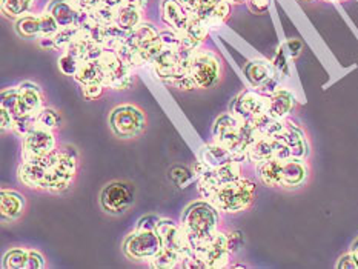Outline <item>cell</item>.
<instances>
[{
  "label": "cell",
  "instance_id": "e575fe53",
  "mask_svg": "<svg viewBox=\"0 0 358 269\" xmlns=\"http://www.w3.org/2000/svg\"><path fill=\"white\" fill-rule=\"evenodd\" d=\"M57 65H59V69H60L62 74L69 75V77H74V75L77 74V71H79L80 61L77 60L76 57H73L71 54L64 52V54H62V56L59 57Z\"/></svg>",
  "mask_w": 358,
  "mask_h": 269
},
{
  "label": "cell",
  "instance_id": "ffe728a7",
  "mask_svg": "<svg viewBox=\"0 0 358 269\" xmlns=\"http://www.w3.org/2000/svg\"><path fill=\"white\" fill-rule=\"evenodd\" d=\"M197 160L208 168H219L222 165L231 163V161H236L234 154L215 140L201 146L197 152Z\"/></svg>",
  "mask_w": 358,
  "mask_h": 269
},
{
  "label": "cell",
  "instance_id": "60d3db41",
  "mask_svg": "<svg viewBox=\"0 0 358 269\" xmlns=\"http://www.w3.org/2000/svg\"><path fill=\"white\" fill-rule=\"evenodd\" d=\"M338 269H358V259L355 254L351 251L345 254V256H341L338 259V263H337Z\"/></svg>",
  "mask_w": 358,
  "mask_h": 269
},
{
  "label": "cell",
  "instance_id": "cb8c5ba5",
  "mask_svg": "<svg viewBox=\"0 0 358 269\" xmlns=\"http://www.w3.org/2000/svg\"><path fill=\"white\" fill-rule=\"evenodd\" d=\"M15 33L23 38H42L43 37V23L42 14H27L15 20Z\"/></svg>",
  "mask_w": 358,
  "mask_h": 269
},
{
  "label": "cell",
  "instance_id": "8d00e7d4",
  "mask_svg": "<svg viewBox=\"0 0 358 269\" xmlns=\"http://www.w3.org/2000/svg\"><path fill=\"white\" fill-rule=\"evenodd\" d=\"M287 56H289V54H287L285 45H280L275 57H274V60H272V65L275 66L277 73L280 74L282 79H283V77L289 75V64H287Z\"/></svg>",
  "mask_w": 358,
  "mask_h": 269
},
{
  "label": "cell",
  "instance_id": "9c48e42d",
  "mask_svg": "<svg viewBox=\"0 0 358 269\" xmlns=\"http://www.w3.org/2000/svg\"><path fill=\"white\" fill-rule=\"evenodd\" d=\"M269 96L257 89H245L231 100L229 112L236 117L254 123L257 119L268 114Z\"/></svg>",
  "mask_w": 358,
  "mask_h": 269
},
{
  "label": "cell",
  "instance_id": "836d02e7",
  "mask_svg": "<svg viewBox=\"0 0 358 269\" xmlns=\"http://www.w3.org/2000/svg\"><path fill=\"white\" fill-rule=\"evenodd\" d=\"M160 41L163 43V48H168V50H185L183 48V38L182 34L177 33L174 29H165V31H160Z\"/></svg>",
  "mask_w": 358,
  "mask_h": 269
},
{
  "label": "cell",
  "instance_id": "2e32d148",
  "mask_svg": "<svg viewBox=\"0 0 358 269\" xmlns=\"http://www.w3.org/2000/svg\"><path fill=\"white\" fill-rule=\"evenodd\" d=\"M191 13L178 2V0H162L160 2V19L171 29L183 33L188 25Z\"/></svg>",
  "mask_w": 358,
  "mask_h": 269
},
{
  "label": "cell",
  "instance_id": "74e56055",
  "mask_svg": "<svg viewBox=\"0 0 358 269\" xmlns=\"http://www.w3.org/2000/svg\"><path fill=\"white\" fill-rule=\"evenodd\" d=\"M105 89V85L100 82H91L87 85H82V94L87 100H97L102 97Z\"/></svg>",
  "mask_w": 358,
  "mask_h": 269
},
{
  "label": "cell",
  "instance_id": "d6986e66",
  "mask_svg": "<svg viewBox=\"0 0 358 269\" xmlns=\"http://www.w3.org/2000/svg\"><path fill=\"white\" fill-rule=\"evenodd\" d=\"M27 210V200L19 191L2 189L0 192V215L3 223L19 220Z\"/></svg>",
  "mask_w": 358,
  "mask_h": 269
},
{
  "label": "cell",
  "instance_id": "b9f144b4",
  "mask_svg": "<svg viewBox=\"0 0 358 269\" xmlns=\"http://www.w3.org/2000/svg\"><path fill=\"white\" fill-rule=\"evenodd\" d=\"M246 3L254 14H264L271 8V0H246Z\"/></svg>",
  "mask_w": 358,
  "mask_h": 269
},
{
  "label": "cell",
  "instance_id": "5b68a950",
  "mask_svg": "<svg viewBox=\"0 0 358 269\" xmlns=\"http://www.w3.org/2000/svg\"><path fill=\"white\" fill-rule=\"evenodd\" d=\"M96 64L100 73V82L105 85V88L124 91L134 85V69L119 56L115 50L105 48L102 57Z\"/></svg>",
  "mask_w": 358,
  "mask_h": 269
},
{
  "label": "cell",
  "instance_id": "f907efd6",
  "mask_svg": "<svg viewBox=\"0 0 358 269\" xmlns=\"http://www.w3.org/2000/svg\"><path fill=\"white\" fill-rule=\"evenodd\" d=\"M351 251L355 254L357 259H358V238H357V240L354 242V245H352V249H351Z\"/></svg>",
  "mask_w": 358,
  "mask_h": 269
},
{
  "label": "cell",
  "instance_id": "4316f807",
  "mask_svg": "<svg viewBox=\"0 0 358 269\" xmlns=\"http://www.w3.org/2000/svg\"><path fill=\"white\" fill-rule=\"evenodd\" d=\"M182 254L176 252V251H169L162 248L155 256L148 261L151 268H157V269H173V268H180L182 263Z\"/></svg>",
  "mask_w": 358,
  "mask_h": 269
},
{
  "label": "cell",
  "instance_id": "4fadbf2b",
  "mask_svg": "<svg viewBox=\"0 0 358 269\" xmlns=\"http://www.w3.org/2000/svg\"><path fill=\"white\" fill-rule=\"evenodd\" d=\"M155 231H157V234L160 235L162 246L165 249L180 252L182 256L189 249L188 238H186L180 223H176L171 219H162Z\"/></svg>",
  "mask_w": 358,
  "mask_h": 269
},
{
  "label": "cell",
  "instance_id": "4dcf8cb0",
  "mask_svg": "<svg viewBox=\"0 0 358 269\" xmlns=\"http://www.w3.org/2000/svg\"><path fill=\"white\" fill-rule=\"evenodd\" d=\"M73 79L79 83L80 87L91 82H100V73L96 61H82L79 71H77V74L73 77Z\"/></svg>",
  "mask_w": 358,
  "mask_h": 269
},
{
  "label": "cell",
  "instance_id": "6da1fadb",
  "mask_svg": "<svg viewBox=\"0 0 358 269\" xmlns=\"http://www.w3.org/2000/svg\"><path fill=\"white\" fill-rule=\"evenodd\" d=\"M220 211L209 200H197L185 208L180 225L188 238L189 248L203 252L220 233Z\"/></svg>",
  "mask_w": 358,
  "mask_h": 269
},
{
  "label": "cell",
  "instance_id": "52a82bcc",
  "mask_svg": "<svg viewBox=\"0 0 358 269\" xmlns=\"http://www.w3.org/2000/svg\"><path fill=\"white\" fill-rule=\"evenodd\" d=\"M110 128L119 138H136L143 133L148 125L146 114L142 108L132 103H123L115 106L110 112Z\"/></svg>",
  "mask_w": 358,
  "mask_h": 269
},
{
  "label": "cell",
  "instance_id": "f6af8a7d",
  "mask_svg": "<svg viewBox=\"0 0 358 269\" xmlns=\"http://www.w3.org/2000/svg\"><path fill=\"white\" fill-rule=\"evenodd\" d=\"M0 128H2V131L14 129V115L3 110V108H0Z\"/></svg>",
  "mask_w": 358,
  "mask_h": 269
},
{
  "label": "cell",
  "instance_id": "83f0119b",
  "mask_svg": "<svg viewBox=\"0 0 358 269\" xmlns=\"http://www.w3.org/2000/svg\"><path fill=\"white\" fill-rule=\"evenodd\" d=\"M3 269H29V249L14 248L8 251L2 259Z\"/></svg>",
  "mask_w": 358,
  "mask_h": 269
},
{
  "label": "cell",
  "instance_id": "5bb4252c",
  "mask_svg": "<svg viewBox=\"0 0 358 269\" xmlns=\"http://www.w3.org/2000/svg\"><path fill=\"white\" fill-rule=\"evenodd\" d=\"M199 257L203 260L206 269H223L231 266L232 252L228 248L227 233L220 231L219 235L214 238V242L208 248L199 254Z\"/></svg>",
  "mask_w": 358,
  "mask_h": 269
},
{
  "label": "cell",
  "instance_id": "d6a6232c",
  "mask_svg": "<svg viewBox=\"0 0 358 269\" xmlns=\"http://www.w3.org/2000/svg\"><path fill=\"white\" fill-rule=\"evenodd\" d=\"M34 128H37L36 114H23V115H19V117L14 119V129L13 131L20 137H25L29 131H33Z\"/></svg>",
  "mask_w": 358,
  "mask_h": 269
},
{
  "label": "cell",
  "instance_id": "e0dca14e",
  "mask_svg": "<svg viewBox=\"0 0 358 269\" xmlns=\"http://www.w3.org/2000/svg\"><path fill=\"white\" fill-rule=\"evenodd\" d=\"M43 106L46 105L42 88L34 82H22L19 85V115L37 114Z\"/></svg>",
  "mask_w": 358,
  "mask_h": 269
},
{
  "label": "cell",
  "instance_id": "f5cc1de1",
  "mask_svg": "<svg viewBox=\"0 0 358 269\" xmlns=\"http://www.w3.org/2000/svg\"><path fill=\"white\" fill-rule=\"evenodd\" d=\"M328 2H343V0H328Z\"/></svg>",
  "mask_w": 358,
  "mask_h": 269
},
{
  "label": "cell",
  "instance_id": "ba28073f",
  "mask_svg": "<svg viewBox=\"0 0 358 269\" xmlns=\"http://www.w3.org/2000/svg\"><path fill=\"white\" fill-rule=\"evenodd\" d=\"M243 74L248 83L251 85V88L260 91L262 94L271 96L274 94L278 88H282L280 87L282 77L277 73V69L272 65V61L266 59L249 60L243 68Z\"/></svg>",
  "mask_w": 358,
  "mask_h": 269
},
{
  "label": "cell",
  "instance_id": "bcb514c9",
  "mask_svg": "<svg viewBox=\"0 0 358 269\" xmlns=\"http://www.w3.org/2000/svg\"><path fill=\"white\" fill-rule=\"evenodd\" d=\"M69 2H73L74 6L79 8L80 11L91 13L100 3V0H69Z\"/></svg>",
  "mask_w": 358,
  "mask_h": 269
},
{
  "label": "cell",
  "instance_id": "44dd1931",
  "mask_svg": "<svg viewBox=\"0 0 358 269\" xmlns=\"http://www.w3.org/2000/svg\"><path fill=\"white\" fill-rule=\"evenodd\" d=\"M197 17L205 23V27L213 31V29H219L220 27H223L227 20L229 19L231 15V3L227 2V0H220L219 3L201 8L197 13Z\"/></svg>",
  "mask_w": 358,
  "mask_h": 269
},
{
  "label": "cell",
  "instance_id": "f35d334b",
  "mask_svg": "<svg viewBox=\"0 0 358 269\" xmlns=\"http://www.w3.org/2000/svg\"><path fill=\"white\" fill-rule=\"evenodd\" d=\"M160 220H162V217H159V215H154V214L145 215V217L138 219L134 229H137V231H155L159 226Z\"/></svg>",
  "mask_w": 358,
  "mask_h": 269
},
{
  "label": "cell",
  "instance_id": "681fc988",
  "mask_svg": "<svg viewBox=\"0 0 358 269\" xmlns=\"http://www.w3.org/2000/svg\"><path fill=\"white\" fill-rule=\"evenodd\" d=\"M197 2H199V10H201V8H206V6L219 3L220 0H197Z\"/></svg>",
  "mask_w": 358,
  "mask_h": 269
},
{
  "label": "cell",
  "instance_id": "8992f818",
  "mask_svg": "<svg viewBox=\"0 0 358 269\" xmlns=\"http://www.w3.org/2000/svg\"><path fill=\"white\" fill-rule=\"evenodd\" d=\"M223 75L222 59L214 51L197 48L194 51L189 80L194 89H209L219 85Z\"/></svg>",
  "mask_w": 358,
  "mask_h": 269
},
{
  "label": "cell",
  "instance_id": "8fae6325",
  "mask_svg": "<svg viewBox=\"0 0 358 269\" xmlns=\"http://www.w3.org/2000/svg\"><path fill=\"white\" fill-rule=\"evenodd\" d=\"M134 203V187L123 180L108 183L100 192V205L106 214L120 215Z\"/></svg>",
  "mask_w": 358,
  "mask_h": 269
},
{
  "label": "cell",
  "instance_id": "9a60e30c",
  "mask_svg": "<svg viewBox=\"0 0 358 269\" xmlns=\"http://www.w3.org/2000/svg\"><path fill=\"white\" fill-rule=\"evenodd\" d=\"M54 19L57 20L60 28H68V27H80L85 19V14L87 11H80L79 8H76L73 2L69 0H51V2L46 5V10Z\"/></svg>",
  "mask_w": 358,
  "mask_h": 269
},
{
  "label": "cell",
  "instance_id": "7bdbcfd3",
  "mask_svg": "<svg viewBox=\"0 0 358 269\" xmlns=\"http://www.w3.org/2000/svg\"><path fill=\"white\" fill-rule=\"evenodd\" d=\"M46 266L45 257L36 249H29V269H43Z\"/></svg>",
  "mask_w": 358,
  "mask_h": 269
},
{
  "label": "cell",
  "instance_id": "3957f363",
  "mask_svg": "<svg viewBox=\"0 0 358 269\" xmlns=\"http://www.w3.org/2000/svg\"><path fill=\"white\" fill-rule=\"evenodd\" d=\"M162 50L163 43L160 41V31L148 22H142L136 29H132L115 48L119 56L132 69L151 65V61Z\"/></svg>",
  "mask_w": 358,
  "mask_h": 269
},
{
  "label": "cell",
  "instance_id": "ab89813d",
  "mask_svg": "<svg viewBox=\"0 0 358 269\" xmlns=\"http://www.w3.org/2000/svg\"><path fill=\"white\" fill-rule=\"evenodd\" d=\"M227 238H228V248L232 252V256L241 248L243 245V234L241 231H231V233H227Z\"/></svg>",
  "mask_w": 358,
  "mask_h": 269
},
{
  "label": "cell",
  "instance_id": "603a6c76",
  "mask_svg": "<svg viewBox=\"0 0 358 269\" xmlns=\"http://www.w3.org/2000/svg\"><path fill=\"white\" fill-rule=\"evenodd\" d=\"M257 173H259L260 180L269 188H282V177H283V160L271 159L268 161L257 165Z\"/></svg>",
  "mask_w": 358,
  "mask_h": 269
},
{
  "label": "cell",
  "instance_id": "1f68e13d",
  "mask_svg": "<svg viewBox=\"0 0 358 269\" xmlns=\"http://www.w3.org/2000/svg\"><path fill=\"white\" fill-rule=\"evenodd\" d=\"M0 108H3L8 112L14 115V119L19 115V87H11L2 89V97H0Z\"/></svg>",
  "mask_w": 358,
  "mask_h": 269
},
{
  "label": "cell",
  "instance_id": "ac0fdd59",
  "mask_svg": "<svg viewBox=\"0 0 358 269\" xmlns=\"http://www.w3.org/2000/svg\"><path fill=\"white\" fill-rule=\"evenodd\" d=\"M309 179V165L306 159L291 157L283 160V177L282 188L295 189L305 184Z\"/></svg>",
  "mask_w": 358,
  "mask_h": 269
},
{
  "label": "cell",
  "instance_id": "7dc6e473",
  "mask_svg": "<svg viewBox=\"0 0 358 269\" xmlns=\"http://www.w3.org/2000/svg\"><path fill=\"white\" fill-rule=\"evenodd\" d=\"M123 3L128 6H132V8H137V10H140V11H143L148 6V3H150V0H123Z\"/></svg>",
  "mask_w": 358,
  "mask_h": 269
},
{
  "label": "cell",
  "instance_id": "d590c367",
  "mask_svg": "<svg viewBox=\"0 0 358 269\" xmlns=\"http://www.w3.org/2000/svg\"><path fill=\"white\" fill-rule=\"evenodd\" d=\"M171 179L176 182L177 187L180 188H186L192 180H197V174L194 173V169H186V168H173V171H171Z\"/></svg>",
  "mask_w": 358,
  "mask_h": 269
},
{
  "label": "cell",
  "instance_id": "7c38bea8",
  "mask_svg": "<svg viewBox=\"0 0 358 269\" xmlns=\"http://www.w3.org/2000/svg\"><path fill=\"white\" fill-rule=\"evenodd\" d=\"M57 150V142L54 131L43 128H34L23 137L22 160H36L48 156Z\"/></svg>",
  "mask_w": 358,
  "mask_h": 269
},
{
  "label": "cell",
  "instance_id": "30bf717a",
  "mask_svg": "<svg viewBox=\"0 0 358 269\" xmlns=\"http://www.w3.org/2000/svg\"><path fill=\"white\" fill-rule=\"evenodd\" d=\"M162 248L163 246L157 231L134 229L123 242L124 256L137 261H150Z\"/></svg>",
  "mask_w": 358,
  "mask_h": 269
},
{
  "label": "cell",
  "instance_id": "d4e9b609",
  "mask_svg": "<svg viewBox=\"0 0 358 269\" xmlns=\"http://www.w3.org/2000/svg\"><path fill=\"white\" fill-rule=\"evenodd\" d=\"M83 37H87V34H85V31L80 27L60 28L57 31V34L52 37L54 48L66 52L69 46L76 43L77 41H80V38H83Z\"/></svg>",
  "mask_w": 358,
  "mask_h": 269
},
{
  "label": "cell",
  "instance_id": "7a4b0ae2",
  "mask_svg": "<svg viewBox=\"0 0 358 269\" xmlns=\"http://www.w3.org/2000/svg\"><path fill=\"white\" fill-rule=\"evenodd\" d=\"M260 136V131L251 122L241 120L231 112L219 115L213 125V140L234 154L238 163L248 161V151Z\"/></svg>",
  "mask_w": 358,
  "mask_h": 269
},
{
  "label": "cell",
  "instance_id": "277c9868",
  "mask_svg": "<svg viewBox=\"0 0 358 269\" xmlns=\"http://www.w3.org/2000/svg\"><path fill=\"white\" fill-rule=\"evenodd\" d=\"M255 183L246 179V177H241L237 182L223 184V187L214 189L211 197H209V202L220 212L237 214L243 212L252 206L255 200Z\"/></svg>",
  "mask_w": 358,
  "mask_h": 269
},
{
  "label": "cell",
  "instance_id": "c3c4849f",
  "mask_svg": "<svg viewBox=\"0 0 358 269\" xmlns=\"http://www.w3.org/2000/svg\"><path fill=\"white\" fill-rule=\"evenodd\" d=\"M178 2H180L189 13H197L199 11L197 0H178Z\"/></svg>",
  "mask_w": 358,
  "mask_h": 269
},
{
  "label": "cell",
  "instance_id": "ee69618b",
  "mask_svg": "<svg viewBox=\"0 0 358 269\" xmlns=\"http://www.w3.org/2000/svg\"><path fill=\"white\" fill-rule=\"evenodd\" d=\"M285 48H286L287 54H289L291 59H297L300 56L303 45L299 38H289V41L285 43Z\"/></svg>",
  "mask_w": 358,
  "mask_h": 269
},
{
  "label": "cell",
  "instance_id": "db71d44e",
  "mask_svg": "<svg viewBox=\"0 0 358 269\" xmlns=\"http://www.w3.org/2000/svg\"><path fill=\"white\" fill-rule=\"evenodd\" d=\"M301 2H310V0H301Z\"/></svg>",
  "mask_w": 358,
  "mask_h": 269
},
{
  "label": "cell",
  "instance_id": "f1b7e54d",
  "mask_svg": "<svg viewBox=\"0 0 358 269\" xmlns=\"http://www.w3.org/2000/svg\"><path fill=\"white\" fill-rule=\"evenodd\" d=\"M36 3L37 0H2V11L8 17L19 19L33 11Z\"/></svg>",
  "mask_w": 358,
  "mask_h": 269
},
{
  "label": "cell",
  "instance_id": "816d5d0a",
  "mask_svg": "<svg viewBox=\"0 0 358 269\" xmlns=\"http://www.w3.org/2000/svg\"><path fill=\"white\" fill-rule=\"evenodd\" d=\"M227 2H229L232 5V3H243V2H246V0H227Z\"/></svg>",
  "mask_w": 358,
  "mask_h": 269
},
{
  "label": "cell",
  "instance_id": "7402d4cb",
  "mask_svg": "<svg viewBox=\"0 0 358 269\" xmlns=\"http://www.w3.org/2000/svg\"><path fill=\"white\" fill-rule=\"evenodd\" d=\"M295 103L297 100L289 89L278 88L274 94L269 96L268 115L272 119H287L295 108Z\"/></svg>",
  "mask_w": 358,
  "mask_h": 269
},
{
  "label": "cell",
  "instance_id": "484cf974",
  "mask_svg": "<svg viewBox=\"0 0 358 269\" xmlns=\"http://www.w3.org/2000/svg\"><path fill=\"white\" fill-rule=\"evenodd\" d=\"M140 23H142V11L128 5L120 6L117 17H115V25L120 27L123 31H127V33H131Z\"/></svg>",
  "mask_w": 358,
  "mask_h": 269
},
{
  "label": "cell",
  "instance_id": "f546056e",
  "mask_svg": "<svg viewBox=\"0 0 358 269\" xmlns=\"http://www.w3.org/2000/svg\"><path fill=\"white\" fill-rule=\"evenodd\" d=\"M36 123H37V128L56 131L62 126V117L54 108L43 106L42 110L36 114Z\"/></svg>",
  "mask_w": 358,
  "mask_h": 269
}]
</instances>
